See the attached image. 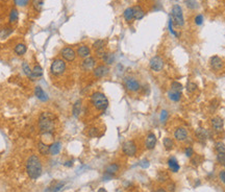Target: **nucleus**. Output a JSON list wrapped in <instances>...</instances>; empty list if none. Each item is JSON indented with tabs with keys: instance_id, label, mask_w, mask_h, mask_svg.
<instances>
[{
	"instance_id": "1",
	"label": "nucleus",
	"mask_w": 225,
	"mask_h": 192,
	"mask_svg": "<svg viewBox=\"0 0 225 192\" xmlns=\"http://www.w3.org/2000/svg\"><path fill=\"white\" fill-rule=\"evenodd\" d=\"M26 171L32 180H37L42 173V163L37 155H32L26 162Z\"/></svg>"
},
{
	"instance_id": "2",
	"label": "nucleus",
	"mask_w": 225,
	"mask_h": 192,
	"mask_svg": "<svg viewBox=\"0 0 225 192\" xmlns=\"http://www.w3.org/2000/svg\"><path fill=\"white\" fill-rule=\"evenodd\" d=\"M54 116L51 113L43 112L39 118V129L43 134H50L54 129Z\"/></svg>"
},
{
	"instance_id": "3",
	"label": "nucleus",
	"mask_w": 225,
	"mask_h": 192,
	"mask_svg": "<svg viewBox=\"0 0 225 192\" xmlns=\"http://www.w3.org/2000/svg\"><path fill=\"white\" fill-rule=\"evenodd\" d=\"M91 102H92L93 107L97 110V111H104L109 107V100H107L106 96L101 92H94L91 95Z\"/></svg>"
},
{
	"instance_id": "4",
	"label": "nucleus",
	"mask_w": 225,
	"mask_h": 192,
	"mask_svg": "<svg viewBox=\"0 0 225 192\" xmlns=\"http://www.w3.org/2000/svg\"><path fill=\"white\" fill-rule=\"evenodd\" d=\"M66 68H67V65L65 63L64 60L56 59L52 62L51 66H50V72H51V74H53L54 76H59L63 73H65Z\"/></svg>"
},
{
	"instance_id": "5",
	"label": "nucleus",
	"mask_w": 225,
	"mask_h": 192,
	"mask_svg": "<svg viewBox=\"0 0 225 192\" xmlns=\"http://www.w3.org/2000/svg\"><path fill=\"white\" fill-rule=\"evenodd\" d=\"M171 17L174 19V22H175L176 25H178V26L185 25V19H183V9H181L180 5L174 4L171 11Z\"/></svg>"
},
{
	"instance_id": "6",
	"label": "nucleus",
	"mask_w": 225,
	"mask_h": 192,
	"mask_svg": "<svg viewBox=\"0 0 225 192\" xmlns=\"http://www.w3.org/2000/svg\"><path fill=\"white\" fill-rule=\"evenodd\" d=\"M137 150L138 147L137 144L135 143V141L128 140L122 144V152H123L124 155L128 156V157H135L137 155Z\"/></svg>"
},
{
	"instance_id": "7",
	"label": "nucleus",
	"mask_w": 225,
	"mask_h": 192,
	"mask_svg": "<svg viewBox=\"0 0 225 192\" xmlns=\"http://www.w3.org/2000/svg\"><path fill=\"white\" fill-rule=\"evenodd\" d=\"M164 65H165L164 60H163L162 57H159V56L153 57L152 59L150 60V62H149L150 68H151L154 72H160V71H162V70H163V68H164Z\"/></svg>"
},
{
	"instance_id": "8",
	"label": "nucleus",
	"mask_w": 225,
	"mask_h": 192,
	"mask_svg": "<svg viewBox=\"0 0 225 192\" xmlns=\"http://www.w3.org/2000/svg\"><path fill=\"white\" fill-rule=\"evenodd\" d=\"M124 85H125V88L130 92H138L141 89L140 83L133 77H126L124 80Z\"/></svg>"
},
{
	"instance_id": "9",
	"label": "nucleus",
	"mask_w": 225,
	"mask_h": 192,
	"mask_svg": "<svg viewBox=\"0 0 225 192\" xmlns=\"http://www.w3.org/2000/svg\"><path fill=\"white\" fill-rule=\"evenodd\" d=\"M61 57L67 62H73L76 59V52L71 47H64L61 50Z\"/></svg>"
},
{
	"instance_id": "10",
	"label": "nucleus",
	"mask_w": 225,
	"mask_h": 192,
	"mask_svg": "<svg viewBox=\"0 0 225 192\" xmlns=\"http://www.w3.org/2000/svg\"><path fill=\"white\" fill-rule=\"evenodd\" d=\"M173 136L176 141H178V142H183V141H186L189 137L188 129L186 128H183V126H179V128H177L175 131H174Z\"/></svg>"
},
{
	"instance_id": "11",
	"label": "nucleus",
	"mask_w": 225,
	"mask_h": 192,
	"mask_svg": "<svg viewBox=\"0 0 225 192\" xmlns=\"http://www.w3.org/2000/svg\"><path fill=\"white\" fill-rule=\"evenodd\" d=\"M95 66H96V60L92 57H86L83 60V62L81 63V68L85 71H90V70H94Z\"/></svg>"
},
{
	"instance_id": "12",
	"label": "nucleus",
	"mask_w": 225,
	"mask_h": 192,
	"mask_svg": "<svg viewBox=\"0 0 225 192\" xmlns=\"http://www.w3.org/2000/svg\"><path fill=\"white\" fill-rule=\"evenodd\" d=\"M109 69L107 66H105V65H99L96 68H94V70H93V75L96 78H101L106 75V74L109 73Z\"/></svg>"
},
{
	"instance_id": "13",
	"label": "nucleus",
	"mask_w": 225,
	"mask_h": 192,
	"mask_svg": "<svg viewBox=\"0 0 225 192\" xmlns=\"http://www.w3.org/2000/svg\"><path fill=\"white\" fill-rule=\"evenodd\" d=\"M210 67H212V68L214 69V70H216V71L221 70V69L223 68V66H224L223 61H222V60L220 59L219 57H217V56L210 57Z\"/></svg>"
},
{
	"instance_id": "14",
	"label": "nucleus",
	"mask_w": 225,
	"mask_h": 192,
	"mask_svg": "<svg viewBox=\"0 0 225 192\" xmlns=\"http://www.w3.org/2000/svg\"><path fill=\"white\" fill-rule=\"evenodd\" d=\"M156 145V137L154 134L150 133L148 134L145 139V146L147 149H153Z\"/></svg>"
},
{
	"instance_id": "15",
	"label": "nucleus",
	"mask_w": 225,
	"mask_h": 192,
	"mask_svg": "<svg viewBox=\"0 0 225 192\" xmlns=\"http://www.w3.org/2000/svg\"><path fill=\"white\" fill-rule=\"evenodd\" d=\"M76 54L78 57H81V59H86V57H89L91 54V49L89 48L87 45H81L77 48V51H76Z\"/></svg>"
},
{
	"instance_id": "16",
	"label": "nucleus",
	"mask_w": 225,
	"mask_h": 192,
	"mask_svg": "<svg viewBox=\"0 0 225 192\" xmlns=\"http://www.w3.org/2000/svg\"><path fill=\"white\" fill-rule=\"evenodd\" d=\"M223 125H224V121L220 116H216L212 119V126L215 131H218V132L221 131V129H223Z\"/></svg>"
},
{
	"instance_id": "17",
	"label": "nucleus",
	"mask_w": 225,
	"mask_h": 192,
	"mask_svg": "<svg viewBox=\"0 0 225 192\" xmlns=\"http://www.w3.org/2000/svg\"><path fill=\"white\" fill-rule=\"evenodd\" d=\"M62 149V143L61 142H54L49 146V153L51 156L59 155Z\"/></svg>"
},
{
	"instance_id": "18",
	"label": "nucleus",
	"mask_w": 225,
	"mask_h": 192,
	"mask_svg": "<svg viewBox=\"0 0 225 192\" xmlns=\"http://www.w3.org/2000/svg\"><path fill=\"white\" fill-rule=\"evenodd\" d=\"M64 186H65L64 182H57V183H54L53 185H51V186L47 187L44 192H59Z\"/></svg>"
},
{
	"instance_id": "19",
	"label": "nucleus",
	"mask_w": 225,
	"mask_h": 192,
	"mask_svg": "<svg viewBox=\"0 0 225 192\" xmlns=\"http://www.w3.org/2000/svg\"><path fill=\"white\" fill-rule=\"evenodd\" d=\"M196 137H197L199 140L204 141L210 137V132L205 129H198L197 131H196Z\"/></svg>"
},
{
	"instance_id": "20",
	"label": "nucleus",
	"mask_w": 225,
	"mask_h": 192,
	"mask_svg": "<svg viewBox=\"0 0 225 192\" xmlns=\"http://www.w3.org/2000/svg\"><path fill=\"white\" fill-rule=\"evenodd\" d=\"M133 18H135L136 20H141V19L144 17L145 12H144V9L141 8L140 5L133 6Z\"/></svg>"
},
{
	"instance_id": "21",
	"label": "nucleus",
	"mask_w": 225,
	"mask_h": 192,
	"mask_svg": "<svg viewBox=\"0 0 225 192\" xmlns=\"http://www.w3.org/2000/svg\"><path fill=\"white\" fill-rule=\"evenodd\" d=\"M168 167L172 172H177L179 170V164L174 157H171L168 160Z\"/></svg>"
},
{
	"instance_id": "22",
	"label": "nucleus",
	"mask_w": 225,
	"mask_h": 192,
	"mask_svg": "<svg viewBox=\"0 0 225 192\" xmlns=\"http://www.w3.org/2000/svg\"><path fill=\"white\" fill-rule=\"evenodd\" d=\"M81 108H82V101L81 99H78L74 102L73 105V109H72V113L74 115V117H78L81 113Z\"/></svg>"
},
{
	"instance_id": "23",
	"label": "nucleus",
	"mask_w": 225,
	"mask_h": 192,
	"mask_svg": "<svg viewBox=\"0 0 225 192\" xmlns=\"http://www.w3.org/2000/svg\"><path fill=\"white\" fill-rule=\"evenodd\" d=\"M35 95L37 96L40 100H42V101H46V100L48 99V96H47V94L44 92V90H43L41 87H35Z\"/></svg>"
},
{
	"instance_id": "24",
	"label": "nucleus",
	"mask_w": 225,
	"mask_h": 192,
	"mask_svg": "<svg viewBox=\"0 0 225 192\" xmlns=\"http://www.w3.org/2000/svg\"><path fill=\"white\" fill-rule=\"evenodd\" d=\"M119 169H120V167H119L118 164H116V163H112V164H109L106 166V168H105V172L109 174H112V176H115V174L119 171Z\"/></svg>"
},
{
	"instance_id": "25",
	"label": "nucleus",
	"mask_w": 225,
	"mask_h": 192,
	"mask_svg": "<svg viewBox=\"0 0 225 192\" xmlns=\"http://www.w3.org/2000/svg\"><path fill=\"white\" fill-rule=\"evenodd\" d=\"M168 97L169 99H171L172 101H179L181 98V92H176V91L173 90H169L168 91Z\"/></svg>"
},
{
	"instance_id": "26",
	"label": "nucleus",
	"mask_w": 225,
	"mask_h": 192,
	"mask_svg": "<svg viewBox=\"0 0 225 192\" xmlns=\"http://www.w3.org/2000/svg\"><path fill=\"white\" fill-rule=\"evenodd\" d=\"M123 16H124V18H125V20L127 21V22H131V21L133 20V8H128V9H126L125 11H124V13H123Z\"/></svg>"
},
{
	"instance_id": "27",
	"label": "nucleus",
	"mask_w": 225,
	"mask_h": 192,
	"mask_svg": "<svg viewBox=\"0 0 225 192\" xmlns=\"http://www.w3.org/2000/svg\"><path fill=\"white\" fill-rule=\"evenodd\" d=\"M26 50H27V47H26V45L23 44V43H20V44L16 45V47H15V52L18 56H23L26 52Z\"/></svg>"
},
{
	"instance_id": "28",
	"label": "nucleus",
	"mask_w": 225,
	"mask_h": 192,
	"mask_svg": "<svg viewBox=\"0 0 225 192\" xmlns=\"http://www.w3.org/2000/svg\"><path fill=\"white\" fill-rule=\"evenodd\" d=\"M163 144H164L165 148H166L167 150H171L172 148H174V141L172 140L171 138H169V137L164 138V140H163Z\"/></svg>"
},
{
	"instance_id": "29",
	"label": "nucleus",
	"mask_w": 225,
	"mask_h": 192,
	"mask_svg": "<svg viewBox=\"0 0 225 192\" xmlns=\"http://www.w3.org/2000/svg\"><path fill=\"white\" fill-rule=\"evenodd\" d=\"M22 69H23V72H24L28 77L32 78V80H35V77H33V75H32V70L30 69V67L28 66V64L26 63V62H24V63L22 64Z\"/></svg>"
},
{
	"instance_id": "30",
	"label": "nucleus",
	"mask_w": 225,
	"mask_h": 192,
	"mask_svg": "<svg viewBox=\"0 0 225 192\" xmlns=\"http://www.w3.org/2000/svg\"><path fill=\"white\" fill-rule=\"evenodd\" d=\"M32 75L35 78L40 77V76L43 75V68L40 66V65H35L32 68Z\"/></svg>"
},
{
	"instance_id": "31",
	"label": "nucleus",
	"mask_w": 225,
	"mask_h": 192,
	"mask_svg": "<svg viewBox=\"0 0 225 192\" xmlns=\"http://www.w3.org/2000/svg\"><path fill=\"white\" fill-rule=\"evenodd\" d=\"M102 60H103V62L106 65H112L115 62V56H114V53H109V52H106V54H105V56L102 57Z\"/></svg>"
},
{
	"instance_id": "32",
	"label": "nucleus",
	"mask_w": 225,
	"mask_h": 192,
	"mask_svg": "<svg viewBox=\"0 0 225 192\" xmlns=\"http://www.w3.org/2000/svg\"><path fill=\"white\" fill-rule=\"evenodd\" d=\"M19 19V13L16 9H13L9 14V22L11 23H16Z\"/></svg>"
},
{
	"instance_id": "33",
	"label": "nucleus",
	"mask_w": 225,
	"mask_h": 192,
	"mask_svg": "<svg viewBox=\"0 0 225 192\" xmlns=\"http://www.w3.org/2000/svg\"><path fill=\"white\" fill-rule=\"evenodd\" d=\"M39 152L42 153V155L46 156L47 153H49V146L47 145V144L43 143V142H40L39 143Z\"/></svg>"
},
{
	"instance_id": "34",
	"label": "nucleus",
	"mask_w": 225,
	"mask_h": 192,
	"mask_svg": "<svg viewBox=\"0 0 225 192\" xmlns=\"http://www.w3.org/2000/svg\"><path fill=\"white\" fill-rule=\"evenodd\" d=\"M171 90L176 91V92H181L183 90V86L180 83H178V81H172Z\"/></svg>"
},
{
	"instance_id": "35",
	"label": "nucleus",
	"mask_w": 225,
	"mask_h": 192,
	"mask_svg": "<svg viewBox=\"0 0 225 192\" xmlns=\"http://www.w3.org/2000/svg\"><path fill=\"white\" fill-rule=\"evenodd\" d=\"M186 90L188 91L189 93H194L196 90H197V85L193 81H189L186 86Z\"/></svg>"
},
{
	"instance_id": "36",
	"label": "nucleus",
	"mask_w": 225,
	"mask_h": 192,
	"mask_svg": "<svg viewBox=\"0 0 225 192\" xmlns=\"http://www.w3.org/2000/svg\"><path fill=\"white\" fill-rule=\"evenodd\" d=\"M185 3H186V8L190 9H196L198 8V3L196 0H186Z\"/></svg>"
},
{
	"instance_id": "37",
	"label": "nucleus",
	"mask_w": 225,
	"mask_h": 192,
	"mask_svg": "<svg viewBox=\"0 0 225 192\" xmlns=\"http://www.w3.org/2000/svg\"><path fill=\"white\" fill-rule=\"evenodd\" d=\"M43 4H44L43 0H32V6L37 12H40L42 9Z\"/></svg>"
},
{
	"instance_id": "38",
	"label": "nucleus",
	"mask_w": 225,
	"mask_h": 192,
	"mask_svg": "<svg viewBox=\"0 0 225 192\" xmlns=\"http://www.w3.org/2000/svg\"><path fill=\"white\" fill-rule=\"evenodd\" d=\"M169 179V176L166 173L165 171H161L159 173V177H157V181L161 182V183H165V182H167Z\"/></svg>"
},
{
	"instance_id": "39",
	"label": "nucleus",
	"mask_w": 225,
	"mask_h": 192,
	"mask_svg": "<svg viewBox=\"0 0 225 192\" xmlns=\"http://www.w3.org/2000/svg\"><path fill=\"white\" fill-rule=\"evenodd\" d=\"M104 45H105L104 40H97V41H95L94 44H93V48H94L95 50H97V49H100V48H104Z\"/></svg>"
},
{
	"instance_id": "40",
	"label": "nucleus",
	"mask_w": 225,
	"mask_h": 192,
	"mask_svg": "<svg viewBox=\"0 0 225 192\" xmlns=\"http://www.w3.org/2000/svg\"><path fill=\"white\" fill-rule=\"evenodd\" d=\"M169 117V113L168 111H166V110H163L161 112V114H160V120H161L162 123H165V122L167 121V119H168Z\"/></svg>"
},
{
	"instance_id": "41",
	"label": "nucleus",
	"mask_w": 225,
	"mask_h": 192,
	"mask_svg": "<svg viewBox=\"0 0 225 192\" xmlns=\"http://www.w3.org/2000/svg\"><path fill=\"white\" fill-rule=\"evenodd\" d=\"M215 148L218 153H225V144L222 142H217L215 144Z\"/></svg>"
},
{
	"instance_id": "42",
	"label": "nucleus",
	"mask_w": 225,
	"mask_h": 192,
	"mask_svg": "<svg viewBox=\"0 0 225 192\" xmlns=\"http://www.w3.org/2000/svg\"><path fill=\"white\" fill-rule=\"evenodd\" d=\"M14 2H15V4L17 6H26L28 4V2H29V0H14Z\"/></svg>"
},
{
	"instance_id": "43",
	"label": "nucleus",
	"mask_w": 225,
	"mask_h": 192,
	"mask_svg": "<svg viewBox=\"0 0 225 192\" xmlns=\"http://www.w3.org/2000/svg\"><path fill=\"white\" fill-rule=\"evenodd\" d=\"M217 160L221 164H225V153H218Z\"/></svg>"
},
{
	"instance_id": "44",
	"label": "nucleus",
	"mask_w": 225,
	"mask_h": 192,
	"mask_svg": "<svg viewBox=\"0 0 225 192\" xmlns=\"http://www.w3.org/2000/svg\"><path fill=\"white\" fill-rule=\"evenodd\" d=\"M185 153H186V156L188 158L193 157V156H194V149H193V147H191V146H188V147H186V149H185Z\"/></svg>"
},
{
	"instance_id": "45",
	"label": "nucleus",
	"mask_w": 225,
	"mask_h": 192,
	"mask_svg": "<svg viewBox=\"0 0 225 192\" xmlns=\"http://www.w3.org/2000/svg\"><path fill=\"white\" fill-rule=\"evenodd\" d=\"M105 54H106V51H105L104 48H100V49H97L96 50V56L98 57H100V59H102Z\"/></svg>"
},
{
	"instance_id": "46",
	"label": "nucleus",
	"mask_w": 225,
	"mask_h": 192,
	"mask_svg": "<svg viewBox=\"0 0 225 192\" xmlns=\"http://www.w3.org/2000/svg\"><path fill=\"white\" fill-rule=\"evenodd\" d=\"M167 190H168V192H175L176 190V186L174 183H168V185H167Z\"/></svg>"
},
{
	"instance_id": "47",
	"label": "nucleus",
	"mask_w": 225,
	"mask_h": 192,
	"mask_svg": "<svg viewBox=\"0 0 225 192\" xmlns=\"http://www.w3.org/2000/svg\"><path fill=\"white\" fill-rule=\"evenodd\" d=\"M12 32H13V30H12V28H5V29H4L3 32L1 33V38H2V39H4V38H6V37H8V36L9 33H11Z\"/></svg>"
},
{
	"instance_id": "48",
	"label": "nucleus",
	"mask_w": 225,
	"mask_h": 192,
	"mask_svg": "<svg viewBox=\"0 0 225 192\" xmlns=\"http://www.w3.org/2000/svg\"><path fill=\"white\" fill-rule=\"evenodd\" d=\"M89 135L91 137H96L98 135V129L96 128H92L89 131Z\"/></svg>"
},
{
	"instance_id": "49",
	"label": "nucleus",
	"mask_w": 225,
	"mask_h": 192,
	"mask_svg": "<svg viewBox=\"0 0 225 192\" xmlns=\"http://www.w3.org/2000/svg\"><path fill=\"white\" fill-rule=\"evenodd\" d=\"M203 22V17L201 15H198L195 17V23L197 24V25H201Z\"/></svg>"
},
{
	"instance_id": "50",
	"label": "nucleus",
	"mask_w": 225,
	"mask_h": 192,
	"mask_svg": "<svg viewBox=\"0 0 225 192\" xmlns=\"http://www.w3.org/2000/svg\"><path fill=\"white\" fill-rule=\"evenodd\" d=\"M149 161L148 160H143V161H141V163H140V166L142 167V168H148L149 167Z\"/></svg>"
},
{
	"instance_id": "51",
	"label": "nucleus",
	"mask_w": 225,
	"mask_h": 192,
	"mask_svg": "<svg viewBox=\"0 0 225 192\" xmlns=\"http://www.w3.org/2000/svg\"><path fill=\"white\" fill-rule=\"evenodd\" d=\"M169 30H170V33H173L174 36H177V33L174 32V29H173V26H172V18L170 17V19H169Z\"/></svg>"
},
{
	"instance_id": "52",
	"label": "nucleus",
	"mask_w": 225,
	"mask_h": 192,
	"mask_svg": "<svg viewBox=\"0 0 225 192\" xmlns=\"http://www.w3.org/2000/svg\"><path fill=\"white\" fill-rule=\"evenodd\" d=\"M219 177H220V180H221L222 183L225 184V170H222V171H220Z\"/></svg>"
},
{
	"instance_id": "53",
	"label": "nucleus",
	"mask_w": 225,
	"mask_h": 192,
	"mask_svg": "<svg viewBox=\"0 0 225 192\" xmlns=\"http://www.w3.org/2000/svg\"><path fill=\"white\" fill-rule=\"evenodd\" d=\"M64 166L66 167H72L73 166V161H67L64 163Z\"/></svg>"
},
{
	"instance_id": "54",
	"label": "nucleus",
	"mask_w": 225,
	"mask_h": 192,
	"mask_svg": "<svg viewBox=\"0 0 225 192\" xmlns=\"http://www.w3.org/2000/svg\"><path fill=\"white\" fill-rule=\"evenodd\" d=\"M155 192H167V190H165L164 188H159Z\"/></svg>"
},
{
	"instance_id": "55",
	"label": "nucleus",
	"mask_w": 225,
	"mask_h": 192,
	"mask_svg": "<svg viewBox=\"0 0 225 192\" xmlns=\"http://www.w3.org/2000/svg\"><path fill=\"white\" fill-rule=\"evenodd\" d=\"M98 192H106V190H105L104 188H100L99 190H98Z\"/></svg>"
},
{
	"instance_id": "56",
	"label": "nucleus",
	"mask_w": 225,
	"mask_h": 192,
	"mask_svg": "<svg viewBox=\"0 0 225 192\" xmlns=\"http://www.w3.org/2000/svg\"><path fill=\"white\" fill-rule=\"evenodd\" d=\"M116 192H124V191L122 190V189H117V190H116Z\"/></svg>"
}]
</instances>
